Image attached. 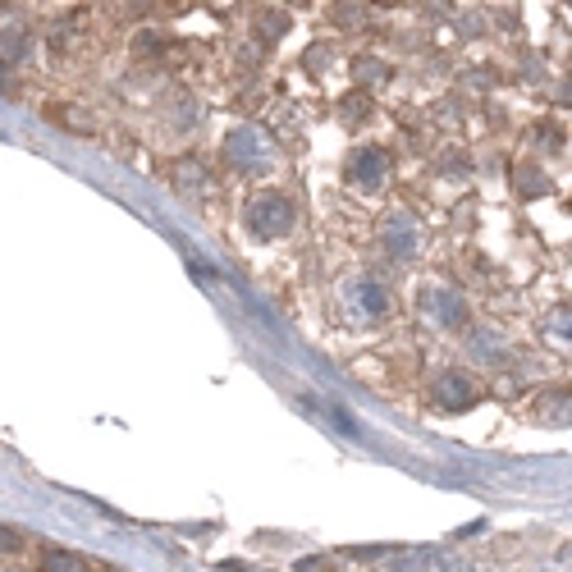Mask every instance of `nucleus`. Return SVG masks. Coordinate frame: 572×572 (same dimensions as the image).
I'll return each instance as SVG.
<instances>
[{"label":"nucleus","instance_id":"obj_5","mask_svg":"<svg viewBox=\"0 0 572 572\" xmlns=\"http://www.w3.org/2000/svg\"><path fill=\"white\" fill-rule=\"evenodd\" d=\"M0 550H19V536H10V531H0Z\"/></svg>","mask_w":572,"mask_h":572},{"label":"nucleus","instance_id":"obj_6","mask_svg":"<svg viewBox=\"0 0 572 572\" xmlns=\"http://www.w3.org/2000/svg\"><path fill=\"white\" fill-rule=\"evenodd\" d=\"M5 83H10V69H5V65H0V87H5Z\"/></svg>","mask_w":572,"mask_h":572},{"label":"nucleus","instance_id":"obj_4","mask_svg":"<svg viewBox=\"0 0 572 572\" xmlns=\"http://www.w3.org/2000/svg\"><path fill=\"white\" fill-rule=\"evenodd\" d=\"M42 568H46V572H92L83 554H69V550H46V563H42Z\"/></svg>","mask_w":572,"mask_h":572},{"label":"nucleus","instance_id":"obj_3","mask_svg":"<svg viewBox=\"0 0 572 572\" xmlns=\"http://www.w3.org/2000/svg\"><path fill=\"white\" fill-rule=\"evenodd\" d=\"M385 152H357V161L348 165V179H357L362 188H376L380 179H385Z\"/></svg>","mask_w":572,"mask_h":572},{"label":"nucleus","instance_id":"obj_1","mask_svg":"<svg viewBox=\"0 0 572 572\" xmlns=\"http://www.w3.org/2000/svg\"><path fill=\"white\" fill-rule=\"evenodd\" d=\"M248 220H252V229L257 234H284V229L293 225V206H289V197H280V193H261L257 202H252V211H248Z\"/></svg>","mask_w":572,"mask_h":572},{"label":"nucleus","instance_id":"obj_2","mask_svg":"<svg viewBox=\"0 0 572 572\" xmlns=\"http://www.w3.org/2000/svg\"><path fill=\"white\" fill-rule=\"evenodd\" d=\"M435 399H440L444 408H472V403H476V385L467 376H454V371H449V376L440 380V389H435Z\"/></svg>","mask_w":572,"mask_h":572}]
</instances>
